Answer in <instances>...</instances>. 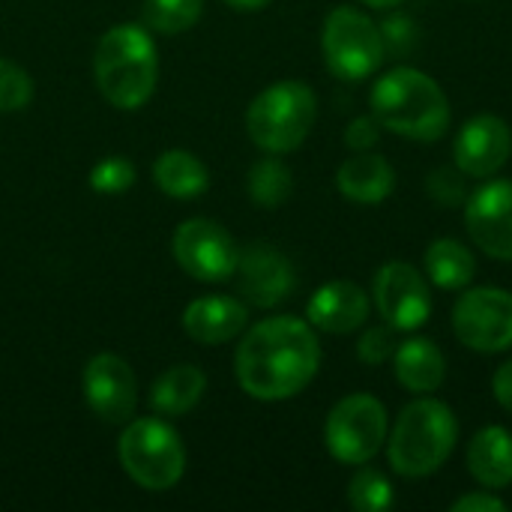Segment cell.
<instances>
[{
  "label": "cell",
  "instance_id": "6da1fadb",
  "mask_svg": "<svg viewBox=\"0 0 512 512\" xmlns=\"http://www.w3.org/2000/svg\"><path fill=\"white\" fill-rule=\"evenodd\" d=\"M321 369L315 327L294 315H276L246 330L234 372L246 396L258 402H285L303 393Z\"/></svg>",
  "mask_w": 512,
  "mask_h": 512
},
{
  "label": "cell",
  "instance_id": "7a4b0ae2",
  "mask_svg": "<svg viewBox=\"0 0 512 512\" xmlns=\"http://www.w3.org/2000/svg\"><path fill=\"white\" fill-rule=\"evenodd\" d=\"M369 105L381 129L432 144L450 129V99L444 87L423 69L396 66L384 72L369 93Z\"/></svg>",
  "mask_w": 512,
  "mask_h": 512
},
{
  "label": "cell",
  "instance_id": "3957f363",
  "mask_svg": "<svg viewBox=\"0 0 512 512\" xmlns=\"http://www.w3.org/2000/svg\"><path fill=\"white\" fill-rule=\"evenodd\" d=\"M459 441L453 408L432 396H417L402 408L387 432V462L405 480H423L444 468Z\"/></svg>",
  "mask_w": 512,
  "mask_h": 512
},
{
  "label": "cell",
  "instance_id": "277c9868",
  "mask_svg": "<svg viewBox=\"0 0 512 512\" xmlns=\"http://www.w3.org/2000/svg\"><path fill=\"white\" fill-rule=\"evenodd\" d=\"M93 75L99 93L120 111L141 108L159 81L156 42L144 24H117L102 33L93 54Z\"/></svg>",
  "mask_w": 512,
  "mask_h": 512
},
{
  "label": "cell",
  "instance_id": "5b68a950",
  "mask_svg": "<svg viewBox=\"0 0 512 512\" xmlns=\"http://www.w3.org/2000/svg\"><path fill=\"white\" fill-rule=\"evenodd\" d=\"M318 117V96L303 81H276L246 108V132L264 153L297 150Z\"/></svg>",
  "mask_w": 512,
  "mask_h": 512
},
{
  "label": "cell",
  "instance_id": "8992f818",
  "mask_svg": "<svg viewBox=\"0 0 512 512\" xmlns=\"http://www.w3.org/2000/svg\"><path fill=\"white\" fill-rule=\"evenodd\" d=\"M117 456L123 471L147 492H168L186 471V450L180 435L159 417L129 420Z\"/></svg>",
  "mask_w": 512,
  "mask_h": 512
},
{
  "label": "cell",
  "instance_id": "52a82bcc",
  "mask_svg": "<svg viewBox=\"0 0 512 512\" xmlns=\"http://www.w3.org/2000/svg\"><path fill=\"white\" fill-rule=\"evenodd\" d=\"M321 54L339 81H363L381 69L387 54L381 24L363 9L336 6L321 27Z\"/></svg>",
  "mask_w": 512,
  "mask_h": 512
},
{
  "label": "cell",
  "instance_id": "ba28073f",
  "mask_svg": "<svg viewBox=\"0 0 512 512\" xmlns=\"http://www.w3.org/2000/svg\"><path fill=\"white\" fill-rule=\"evenodd\" d=\"M390 417L381 399L351 393L333 405L324 423V444L342 465H369L387 444Z\"/></svg>",
  "mask_w": 512,
  "mask_h": 512
},
{
  "label": "cell",
  "instance_id": "9c48e42d",
  "mask_svg": "<svg viewBox=\"0 0 512 512\" xmlns=\"http://www.w3.org/2000/svg\"><path fill=\"white\" fill-rule=\"evenodd\" d=\"M456 339L477 354H504L512 348V294L504 288H468L453 306Z\"/></svg>",
  "mask_w": 512,
  "mask_h": 512
},
{
  "label": "cell",
  "instance_id": "30bf717a",
  "mask_svg": "<svg viewBox=\"0 0 512 512\" xmlns=\"http://www.w3.org/2000/svg\"><path fill=\"white\" fill-rule=\"evenodd\" d=\"M372 300L384 324L396 333H414L432 318V291L426 276L408 261H387L372 282Z\"/></svg>",
  "mask_w": 512,
  "mask_h": 512
},
{
  "label": "cell",
  "instance_id": "8fae6325",
  "mask_svg": "<svg viewBox=\"0 0 512 512\" xmlns=\"http://www.w3.org/2000/svg\"><path fill=\"white\" fill-rule=\"evenodd\" d=\"M177 264L198 282H225L234 276L240 261V246L213 219H186L171 240Z\"/></svg>",
  "mask_w": 512,
  "mask_h": 512
},
{
  "label": "cell",
  "instance_id": "7c38bea8",
  "mask_svg": "<svg viewBox=\"0 0 512 512\" xmlns=\"http://www.w3.org/2000/svg\"><path fill=\"white\" fill-rule=\"evenodd\" d=\"M471 243L495 261H512V180H489L465 201Z\"/></svg>",
  "mask_w": 512,
  "mask_h": 512
},
{
  "label": "cell",
  "instance_id": "4fadbf2b",
  "mask_svg": "<svg viewBox=\"0 0 512 512\" xmlns=\"http://www.w3.org/2000/svg\"><path fill=\"white\" fill-rule=\"evenodd\" d=\"M84 399L105 423H129L138 408V381L117 354H96L84 366Z\"/></svg>",
  "mask_w": 512,
  "mask_h": 512
},
{
  "label": "cell",
  "instance_id": "5bb4252c",
  "mask_svg": "<svg viewBox=\"0 0 512 512\" xmlns=\"http://www.w3.org/2000/svg\"><path fill=\"white\" fill-rule=\"evenodd\" d=\"M512 156L510 123L498 114H477L471 117L456 141H453V162L465 177L489 180L495 177Z\"/></svg>",
  "mask_w": 512,
  "mask_h": 512
},
{
  "label": "cell",
  "instance_id": "9a60e30c",
  "mask_svg": "<svg viewBox=\"0 0 512 512\" xmlns=\"http://www.w3.org/2000/svg\"><path fill=\"white\" fill-rule=\"evenodd\" d=\"M234 276H237L240 294L258 309H273L282 300H288V294L294 291V282H297L291 261L270 243L246 246L240 252Z\"/></svg>",
  "mask_w": 512,
  "mask_h": 512
},
{
  "label": "cell",
  "instance_id": "2e32d148",
  "mask_svg": "<svg viewBox=\"0 0 512 512\" xmlns=\"http://www.w3.org/2000/svg\"><path fill=\"white\" fill-rule=\"evenodd\" d=\"M369 309H372V300L357 282L336 279V282L321 285L312 294L306 306V321L321 333L345 336V333L360 330L369 321Z\"/></svg>",
  "mask_w": 512,
  "mask_h": 512
},
{
  "label": "cell",
  "instance_id": "e0dca14e",
  "mask_svg": "<svg viewBox=\"0 0 512 512\" xmlns=\"http://www.w3.org/2000/svg\"><path fill=\"white\" fill-rule=\"evenodd\" d=\"M249 324V309L225 294H207L183 309V330L201 345H222L237 339Z\"/></svg>",
  "mask_w": 512,
  "mask_h": 512
},
{
  "label": "cell",
  "instance_id": "ac0fdd59",
  "mask_svg": "<svg viewBox=\"0 0 512 512\" xmlns=\"http://www.w3.org/2000/svg\"><path fill=\"white\" fill-rule=\"evenodd\" d=\"M336 189L345 201L360 207L384 204L396 189V168L381 153L363 150L345 159L336 171Z\"/></svg>",
  "mask_w": 512,
  "mask_h": 512
},
{
  "label": "cell",
  "instance_id": "d6986e66",
  "mask_svg": "<svg viewBox=\"0 0 512 512\" xmlns=\"http://www.w3.org/2000/svg\"><path fill=\"white\" fill-rule=\"evenodd\" d=\"M393 375L408 393L429 396L441 390L447 378V357L432 339L411 336L393 351Z\"/></svg>",
  "mask_w": 512,
  "mask_h": 512
},
{
  "label": "cell",
  "instance_id": "ffe728a7",
  "mask_svg": "<svg viewBox=\"0 0 512 512\" xmlns=\"http://www.w3.org/2000/svg\"><path fill=\"white\" fill-rule=\"evenodd\" d=\"M468 474L483 486V489H507L512 483V435L504 426H486L480 429L465 456Z\"/></svg>",
  "mask_w": 512,
  "mask_h": 512
},
{
  "label": "cell",
  "instance_id": "44dd1931",
  "mask_svg": "<svg viewBox=\"0 0 512 512\" xmlns=\"http://www.w3.org/2000/svg\"><path fill=\"white\" fill-rule=\"evenodd\" d=\"M423 270H426V279L435 288L465 291L471 285V279L477 276V258H474V252L462 240H456V237H438L426 249Z\"/></svg>",
  "mask_w": 512,
  "mask_h": 512
},
{
  "label": "cell",
  "instance_id": "7402d4cb",
  "mask_svg": "<svg viewBox=\"0 0 512 512\" xmlns=\"http://www.w3.org/2000/svg\"><path fill=\"white\" fill-rule=\"evenodd\" d=\"M204 390H207L204 372L192 363H180L156 378L150 390V408L159 417H183L201 402Z\"/></svg>",
  "mask_w": 512,
  "mask_h": 512
},
{
  "label": "cell",
  "instance_id": "603a6c76",
  "mask_svg": "<svg viewBox=\"0 0 512 512\" xmlns=\"http://www.w3.org/2000/svg\"><path fill=\"white\" fill-rule=\"evenodd\" d=\"M153 180L171 198H195L210 186L207 165L189 150H165L153 165Z\"/></svg>",
  "mask_w": 512,
  "mask_h": 512
},
{
  "label": "cell",
  "instance_id": "cb8c5ba5",
  "mask_svg": "<svg viewBox=\"0 0 512 512\" xmlns=\"http://www.w3.org/2000/svg\"><path fill=\"white\" fill-rule=\"evenodd\" d=\"M246 189H249V198H252L258 207L276 210V207H282V204L291 198L294 180H291L288 165L279 162L276 153H273V156H267V159H261V162L252 165L249 180H246Z\"/></svg>",
  "mask_w": 512,
  "mask_h": 512
},
{
  "label": "cell",
  "instance_id": "d4e9b609",
  "mask_svg": "<svg viewBox=\"0 0 512 512\" xmlns=\"http://www.w3.org/2000/svg\"><path fill=\"white\" fill-rule=\"evenodd\" d=\"M204 0H144L141 21L153 33L177 36L201 18Z\"/></svg>",
  "mask_w": 512,
  "mask_h": 512
},
{
  "label": "cell",
  "instance_id": "484cf974",
  "mask_svg": "<svg viewBox=\"0 0 512 512\" xmlns=\"http://www.w3.org/2000/svg\"><path fill=\"white\" fill-rule=\"evenodd\" d=\"M348 504L357 512H384L396 504L393 483L384 471L360 465V471L348 483Z\"/></svg>",
  "mask_w": 512,
  "mask_h": 512
},
{
  "label": "cell",
  "instance_id": "4316f807",
  "mask_svg": "<svg viewBox=\"0 0 512 512\" xmlns=\"http://www.w3.org/2000/svg\"><path fill=\"white\" fill-rule=\"evenodd\" d=\"M30 99H33V81H30V75L18 63L0 57V111L3 114L21 111V108L30 105Z\"/></svg>",
  "mask_w": 512,
  "mask_h": 512
},
{
  "label": "cell",
  "instance_id": "83f0119b",
  "mask_svg": "<svg viewBox=\"0 0 512 512\" xmlns=\"http://www.w3.org/2000/svg\"><path fill=\"white\" fill-rule=\"evenodd\" d=\"M426 192L438 207H447V210L462 207L468 201V183H465V174L459 168H435V171H429Z\"/></svg>",
  "mask_w": 512,
  "mask_h": 512
},
{
  "label": "cell",
  "instance_id": "f1b7e54d",
  "mask_svg": "<svg viewBox=\"0 0 512 512\" xmlns=\"http://www.w3.org/2000/svg\"><path fill=\"white\" fill-rule=\"evenodd\" d=\"M135 183V168L129 159L123 156H108L102 159L93 171H90V189L102 192V195H117L126 192Z\"/></svg>",
  "mask_w": 512,
  "mask_h": 512
},
{
  "label": "cell",
  "instance_id": "f546056e",
  "mask_svg": "<svg viewBox=\"0 0 512 512\" xmlns=\"http://www.w3.org/2000/svg\"><path fill=\"white\" fill-rule=\"evenodd\" d=\"M393 351H396V339H393V327H369L360 342H357V357L366 363V366H381L387 360H393Z\"/></svg>",
  "mask_w": 512,
  "mask_h": 512
},
{
  "label": "cell",
  "instance_id": "4dcf8cb0",
  "mask_svg": "<svg viewBox=\"0 0 512 512\" xmlns=\"http://www.w3.org/2000/svg\"><path fill=\"white\" fill-rule=\"evenodd\" d=\"M381 141V123L375 120V114H363V117H354L345 129V144L354 150V153H363V150H375Z\"/></svg>",
  "mask_w": 512,
  "mask_h": 512
},
{
  "label": "cell",
  "instance_id": "1f68e13d",
  "mask_svg": "<svg viewBox=\"0 0 512 512\" xmlns=\"http://www.w3.org/2000/svg\"><path fill=\"white\" fill-rule=\"evenodd\" d=\"M381 33H384V45H387V51H408L411 45H414V24L408 21V18H402V15H396V18H390L387 24H381Z\"/></svg>",
  "mask_w": 512,
  "mask_h": 512
},
{
  "label": "cell",
  "instance_id": "d6a6232c",
  "mask_svg": "<svg viewBox=\"0 0 512 512\" xmlns=\"http://www.w3.org/2000/svg\"><path fill=\"white\" fill-rule=\"evenodd\" d=\"M453 512H504L507 510V501H501L492 489H483V492H471V495H462L459 501L450 504Z\"/></svg>",
  "mask_w": 512,
  "mask_h": 512
},
{
  "label": "cell",
  "instance_id": "836d02e7",
  "mask_svg": "<svg viewBox=\"0 0 512 512\" xmlns=\"http://www.w3.org/2000/svg\"><path fill=\"white\" fill-rule=\"evenodd\" d=\"M492 393H495L498 405L512 414V360H507V363L495 372V378H492Z\"/></svg>",
  "mask_w": 512,
  "mask_h": 512
},
{
  "label": "cell",
  "instance_id": "e575fe53",
  "mask_svg": "<svg viewBox=\"0 0 512 512\" xmlns=\"http://www.w3.org/2000/svg\"><path fill=\"white\" fill-rule=\"evenodd\" d=\"M231 9H237V12H258V9H264L270 0H225Z\"/></svg>",
  "mask_w": 512,
  "mask_h": 512
},
{
  "label": "cell",
  "instance_id": "d590c367",
  "mask_svg": "<svg viewBox=\"0 0 512 512\" xmlns=\"http://www.w3.org/2000/svg\"><path fill=\"white\" fill-rule=\"evenodd\" d=\"M363 6H369V9H396V6H402L405 0H360Z\"/></svg>",
  "mask_w": 512,
  "mask_h": 512
}]
</instances>
